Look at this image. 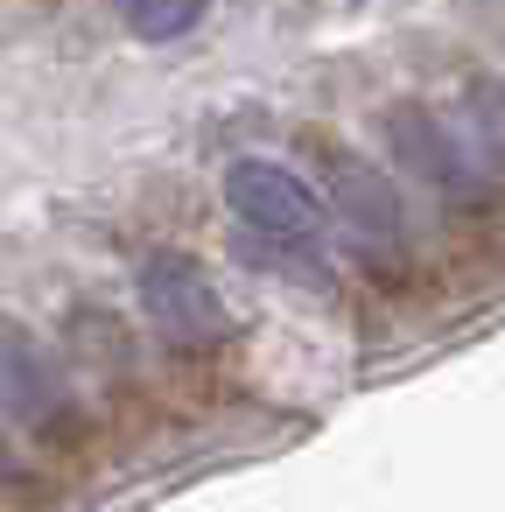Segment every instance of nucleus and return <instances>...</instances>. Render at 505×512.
<instances>
[{
  "label": "nucleus",
  "mask_w": 505,
  "mask_h": 512,
  "mask_svg": "<svg viewBox=\"0 0 505 512\" xmlns=\"http://www.w3.org/2000/svg\"><path fill=\"white\" fill-rule=\"evenodd\" d=\"M316 169H323V190H330V211L365 239V246H386L400 253L407 239V211H400V190L379 162H365L358 148L344 141H316Z\"/></svg>",
  "instance_id": "39448f33"
},
{
  "label": "nucleus",
  "mask_w": 505,
  "mask_h": 512,
  "mask_svg": "<svg viewBox=\"0 0 505 512\" xmlns=\"http://www.w3.org/2000/svg\"><path fill=\"white\" fill-rule=\"evenodd\" d=\"M386 141H393L400 176L428 183L435 197H449V204H477V197H484V169H477L470 141H463L442 113H428V106H393V113H386Z\"/></svg>",
  "instance_id": "7ed1b4c3"
},
{
  "label": "nucleus",
  "mask_w": 505,
  "mask_h": 512,
  "mask_svg": "<svg viewBox=\"0 0 505 512\" xmlns=\"http://www.w3.org/2000/svg\"><path fill=\"white\" fill-rule=\"evenodd\" d=\"M134 295H141V316L148 330L169 344V351H204L232 330V309L218 295V281L204 274V260L190 253H148L134 267Z\"/></svg>",
  "instance_id": "f257e3e1"
},
{
  "label": "nucleus",
  "mask_w": 505,
  "mask_h": 512,
  "mask_svg": "<svg viewBox=\"0 0 505 512\" xmlns=\"http://www.w3.org/2000/svg\"><path fill=\"white\" fill-rule=\"evenodd\" d=\"M113 8L141 43H176L204 22V0H113Z\"/></svg>",
  "instance_id": "423d86ee"
},
{
  "label": "nucleus",
  "mask_w": 505,
  "mask_h": 512,
  "mask_svg": "<svg viewBox=\"0 0 505 512\" xmlns=\"http://www.w3.org/2000/svg\"><path fill=\"white\" fill-rule=\"evenodd\" d=\"M15 477V442H8V421H0V484Z\"/></svg>",
  "instance_id": "0eeeda50"
},
{
  "label": "nucleus",
  "mask_w": 505,
  "mask_h": 512,
  "mask_svg": "<svg viewBox=\"0 0 505 512\" xmlns=\"http://www.w3.org/2000/svg\"><path fill=\"white\" fill-rule=\"evenodd\" d=\"M225 204H232L239 225H253V232H267V239L316 246V232H323L316 190H309L295 169L267 162V155H239V162L225 169Z\"/></svg>",
  "instance_id": "20e7f679"
},
{
  "label": "nucleus",
  "mask_w": 505,
  "mask_h": 512,
  "mask_svg": "<svg viewBox=\"0 0 505 512\" xmlns=\"http://www.w3.org/2000/svg\"><path fill=\"white\" fill-rule=\"evenodd\" d=\"M0 414H15L36 435H71L78 428V393H71L64 365L15 316H0Z\"/></svg>",
  "instance_id": "f03ea898"
}]
</instances>
